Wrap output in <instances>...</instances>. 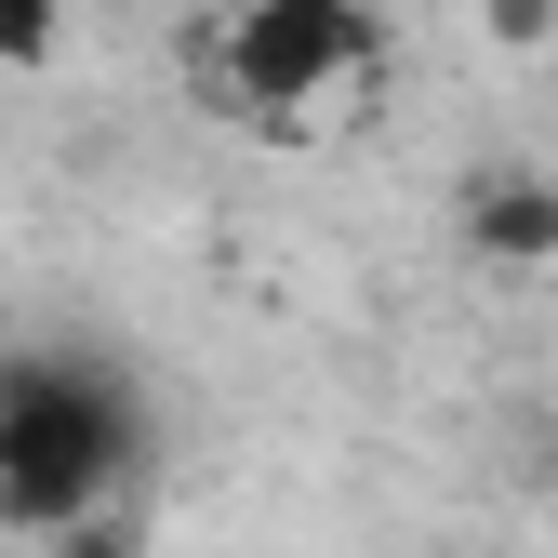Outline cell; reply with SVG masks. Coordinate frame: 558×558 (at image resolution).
<instances>
[{"label":"cell","mask_w":558,"mask_h":558,"mask_svg":"<svg viewBox=\"0 0 558 558\" xmlns=\"http://www.w3.org/2000/svg\"><path fill=\"white\" fill-rule=\"evenodd\" d=\"M478 40H506V53H545V40H558V0H478Z\"/></svg>","instance_id":"obj_6"},{"label":"cell","mask_w":558,"mask_h":558,"mask_svg":"<svg viewBox=\"0 0 558 558\" xmlns=\"http://www.w3.org/2000/svg\"><path fill=\"white\" fill-rule=\"evenodd\" d=\"M452 240L493 266V279H545V266H558V173L478 160V173L452 186Z\"/></svg>","instance_id":"obj_3"},{"label":"cell","mask_w":558,"mask_h":558,"mask_svg":"<svg viewBox=\"0 0 558 558\" xmlns=\"http://www.w3.org/2000/svg\"><path fill=\"white\" fill-rule=\"evenodd\" d=\"M40 558H147V519H133V493H107V506H81V519H53V532H27Z\"/></svg>","instance_id":"obj_4"},{"label":"cell","mask_w":558,"mask_h":558,"mask_svg":"<svg viewBox=\"0 0 558 558\" xmlns=\"http://www.w3.org/2000/svg\"><path fill=\"white\" fill-rule=\"evenodd\" d=\"M399 66V27L373 0H240L214 27V94L253 133H319L332 94H373Z\"/></svg>","instance_id":"obj_2"},{"label":"cell","mask_w":558,"mask_h":558,"mask_svg":"<svg viewBox=\"0 0 558 558\" xmlns=\"http://www.w3.org/2000/svg\"><path fill=\"white\" fill-rule=\"evenodd\" d=\"M66 40V0H0V66H53Z\"/></svg>","instance_id":"obj_5"},{"label":"cell","mask_w":558,"mask_h":558,"mask_svg":"<svg viewBox=\"0 0 558 558\" xmlns=\"http://www.w3.org/2000/svg\"><path fill=\"white\" fill-rule=\"evenodd\" d=\"M160 452V412L94 345H0V532H53L133 493Z\"/></svg>","instance_id":"obj_1"}]
</instances>
